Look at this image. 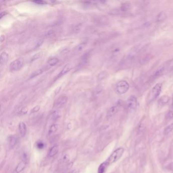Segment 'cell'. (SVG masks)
Segmentation results:
<instances>
[{
	"label": "cell",
	"instance_id": "obj_1",
	"mask_svg": "<svg viewBox=\"0 0 173 173\" xmlns=\"http://www.w3.org/2000/svg\"><path fill=\"white\" fill-rule=\"evenodd\" d=\"M147 44L145 43H141L134 47L126 55L124 59L122 61L123 65L126 66L131 63L137 56L143 51L146 47Z\"/></svg>",
	"mask_w": 173,
	"mask_h": 173
},
{
	"label": "cell",
	"instance_id": "obj_2",
	"mask_svg": "<svg viewBox=\"0 0 173 173\" xmlns=\"http://www.w3.org/2000/svg\"><path fill=\"white\" fill-rule=\"evenodd\" d=\"M124 151V148L122 147H119L114 151L110 156L105 161L108 166L118 160L122 156Z\"/></svg>",
	"mask_w": 173,
	"mask_h": 173
},
{
	"label": "cell",
	"instance_id": "obj_3",
	"mask_svg": "<svg viewBox=\"0 0 173 173\" xmlns=\"http://www.w3.org/2000/svg\"><path fill=\"white\" fill-rule=\"evenodd\" d=\"M162 85L161 83L156 84L151 89L148 96L149 102H152L156 99L160 95L162 90Z\"/></svg>",
	"mask_w": 173,
	"mask_h": 173
},
{
	"label": "cell",
	"instance_id": "obj_4",
	"mask_svg": "<svg viewBox=\"0 0 173 173\" xmlns=\"http://www.w3.org/2000/svg\"><path fill=\"white\" fill-rule=\"evenodd\" d=\"M129 89V84L126 80H121L117 83L115 87V91L119 95L126 94Z\"/></svg>",
	"mask_w": 173,
	"mask_h": 173
},
{
	"label": "cell",
	"instance_id": "obj_5",
	"mask_svg": "<svg viewBox=\"0 0 173 173\" xmlns=\"http://www.w3.org/2000/svg\"><path fill=\"white\" fill-rule=\"evenodd\" d=\"M137 99L136 96L132 95L129 97L126 102V108L129 112H133L136 109L137 106Z\"/></svg>",
	"mask_w": 173,
	"mask_h": 173
},
{
	"label": "cell",
	"instance_id": "obj_6",
	"mask_svg": "<svg viewBox=\"0 0 173 173\" xmlns=\"http://www.w3.org/2000/svg\"><path fill=\"white\" fill-rule=\"evenodd\" d=\"M24 66V61L21 59H16L11 62L10 64V70L13 72L19 71L22 69Z\"/></svg>",
	"mask_w": 173,
	"mask_h": 173
},
{
	"label": "cell",
	"instance_id": "obj_7",
	"mask_svg": "<svg viewBox=\"0 0 173 173\" xmlns=\"http://www.w3.org/2000/svg\"><path fill=\"white\" fill-rule=\"evenodd\" d=\"M68 100V98L66 96H62L59 97L54 103V107L56 109L62 108L65 105Z\"/></svg>",
	"mask_w": 173,
	"mask_h": 173
},
{
	"label": "cell",
	"instance_id": "obj_8",
	"mask_svg": "<svg viewBox=\"0 0 173 173\" xmlns=\"http://www.w3.org/2000/svg\"><path fill=\"white\" fill-rule=\"evenodd\" d=\"M28 164V160L27 158H24V159L21 160L16 166L15 168V172L16 173H20L23 171L26 167Z\"/></svg>",
	"mask_w": 173,
	"mask_h": 173
},
{
	"label": "cell",
	"instance_id": "obj_9",
	"mask_svg": "<svg viewBox=\"0 0 173 173\" xmlns=\"http://www.w3.org/2000/svg\"><path fill=\"white\" fill-rule=\"evenodd\" d=\"M88 44V42L87 41H83L81 43H80V44H78L75 48L73 50V54L74 55H76L78 54L81 52L84 49V48L86 47V45Z\"/></svg>",
	"mask_w": 173,
	"mask_h": 173
},
{
	"label": "cell",
	"instance_id": "obj_10",
	"mask_svg": "<svg viewBox=\"0 0 173 173\" xmlns=\"http://www.w3.org/2000/svg\"><path fill=\"white\" fill-rule=\"evenodd\" d=\"M73 68L72 64L71 63H67L65 66L63 67L61 71L60 72L59 74L58 75V77H61L63 75L67 74L68 72H69Z\"/></svg>",
	"mask_w": 173,
	"mask_h": 173
},
{
	"label": "cell",
	"instance_id": "obj_11",
	"mask_svg": "<svg viewBox=\"0 0 173 173\" xmlns=\"http://www.w3.org/2000/svg\"><path fill=\"white\" fill-rule=\"evenodd\" d=\"M18 129L20 136L21 137H25L27 131V127L26 124L24 122H20L18 125Z\"/></svg>",
	"mask_w": 173,
	"mask_h": 173
},
{
	"label": "cell",
	"instance_id": "obj_12",
	"mask_svg": "<svg viewBox=\"0 0 173 173\" xmlns=\"http://www.w3.org/2000/svg\"><path fill=\"white\" fill-rule=\"evenodd\" d=\"M167 18V14L164 11L160 12L155 18V22L156 23H161L163 21H165Z\"/></svg>",
	"mask_w": 173,
	"mask_h": 173
},
{
	"label": "cell",
	"instance_id": "obj_13",
	"mask_svg": "<svg viewBox=\"0 0 173 173\" xmlns=\"http://www.w3.org/2000/svg\"><path fill=\"white\" fill-rule=\"evenodd\" d=\"M131 4L128 2H126L123 3L120 8H119V12L120 13H125L128 12L131 9Z\"/></svg>",
	"mask_w": 173,
	"mask_h": 173
},
{
	"label": "cell",
	"instance_id": "obj_14",
	"mask_svg": "<svg viewBox=\"0 0 173 173\" xmlns=\"http://www.w3.org/2000/svg\"><path fill=\"white\" fill-rule=\"evenodd\" d=\"M9 58V54L7 53V52L4 51L1 53V55H0V64H1V67L4 65V64L7 62L8 59Z\"/></svg>",
	"mask_w": 173,
	"mask_h": 173
},
{
	"label": "cell",
	"instance_id": "obj_15",
	"mask_svg": "<svg viewBox=\"0 0 173 173\" xmlns=\"http://www.w3.org/2000/svg\"><path fill=\"white\" fill-rule=\"evenodd\" d=\"M59 148L57 145H54L48 151V156L49 157H52L54 156L58 152Z\"/></svg>",
	"mask_w": 173,
	"mask_h": 173
},
{
	"label": "cell",
	"instance_id": "obj_16",
	"mask_svg": "<svg viewBox=\"0 0 173 173\" xmlns=\"http://www.w3.org/2000/svg\"><path fill=\"white\" fill-rule=\"evenodd\" d=\"M118 108L116 106L111 107L107 112V116L108 117H111L114 116L118 111Z\"/></svg>",
	"mask_w": 173,
	"mask_h": 173
},
{
	"label": "cell",
	"instance_id": "obj_17",
	"mask_svg": "<svg viewBox=\"0 0 173 173\" xmlns=\"http://www.w3.org/2000/svg\"><path fill=\"white\" fill-rule=\"evenodd\" d=\"M59 61V59L58 58H56V57H53V58L50 59L47 63V69L48 68L52 67L55 66L56 64H57L58 63Z\"/></svg>",
	"mask_w": 173,
	"mask_h": 173
},
{
	"label": "cell",
	"instance_id": "obj_18",
	"mask_svg": "<svg viewBox=\"0 0 173 173\" xmlns=\"http://www.w3.org/2000/svg\"><path fill=\"white\" fill-rule=\"evenodd\" d=\"M8 141L9 147H10V148H13L16 145L17 139L15 136L12 135L9 137Z\"/></svg>",
	"mask_w": 173,
	"mask_h": 173
},
{
	"label": "cell",
	"instance_id": "obj_19",
	"mask_svg": "<svg viewBox=\"0 0 173 173\" xmlns=\"http://www.w3.org/2000/svg\"><path fill=\"white\" fill-rule=\"evenodd\" d=\"M169 101V97L168 96L164 95L162 96L158 100V104L160 106H164L166 105Z\"/></svg>",
	"mask_w": 173,
	"mask_h": 173
},
{
	"label": "cell",
	"instance_id": "obj_20",
	"mask_svg": "<svg viewBox=\"0 0 173 173\" xmlns=\"http://www.w3.org/2000/svg\"><path fill=\"white\" fill-rule=\"evenodd\" d=\"M83 27V25L81 23H78L74 25L72 28V32L74 34H78L81 31Z\"/></svg>",
	"mask_w": 173,
	"mask_h": 173
},
{
	"label": "cell",
	"instance_id": "obj_21",
	"mask_svg": "<svg viewBox=\"0 0 173 173\" xmlns=\"http://www.w3.org/2000/svg\"><path fill=\"white\" fill-rule=\"evenodd\" d=\"M60 117V111L58 110L54 111L51 115V119L53 121H57Z\"/></svg>",
	"mask_w": 173,
	"mask_h": 173
},
{
	"label": "cell",
	"instance_id": "obj_22",
	"mask_svg": "<svg viewBox=\"0 0 173 173\" xmlns=\"http://www.w3.org/2000/svg\"><path fill=\"white\" fill-rule=\"evenodd\" d=\"M164 70V67H161L160 68L158 69L155 71V72L154 73V74L153 75L152 78L155 79L156 78H158L160 76H161L163 73Z\"/></svg>",
	"mask_w": 173,
	"mask_h": 173
},
{
	"label": "cell",
	"instance_id": "obj_23",
	"mask_svg": "<svg viewBox=\"0 0 173 173\" xmlns=\"http://www.w3.org/2000/svg\"><path fill=\"white\" fill-rule=\"evenodd\" d=\"M108 77V73L105 71L101 72L98 75V79L99 81H102Z\"/></svg>",
	"mask_w": 173,
	"mask_h": 173
},
{
	"label": "cell",
	"instance_id": "obj_24",
	"mask_svg": "<svg viewBox=\"0 0 173 173\" xmlns=\"http://www.w3.org/2000/svg\"><path fill=\"white\" fill-rule=\"evenodd\" d=\"M58 127H59V125L57 124H52L49 127V131H48V134L51 135L53 133H54L55 132H56L58 128Z\"/></svg>",
	"mask_w": 173,
	"mask_h": 173
},
{
	"label": "cell",
	"instance_id": "obj_25",
	"mask_svg": "<svg viewBox=\"0 0 173 173\" xmlns=\"http://www.w3.org/2000/svg\"><path fill=\"white\" fill-rule=\"evenodd\" d=\"M104 88L103 86L99 85L95 89L94 91V96L96 97L100 96L103 92Z\"/></svg>",
	"mask_w": 173,
	"mask_h": 173
},
{
	"label": "cell",
	"instance_id": "obj_26",
	"mask_svg": "<svg viewBox=\"0 0 173 173\" xmlns=\"http://www.w3.org/2000/svg\"><path fill=\"white\" fill-rule=\"evenodd\" d=\"M107 167H108V165L106 164V163L104 161V162L101 163L99 166L98 173H105Z\"/></svg>",
	"mask_w": 173,
	"mask_h": 173
},
{
	"label": "cell",
	"instance_id": "obj_27",
	"mask_svg": "<svg viewBox=\"0 0 173 173\" xmlns=\"http://www.w3.org/2000/svg\"><path fill=\"white\" fill-rule=\"evenodd\" d=\"M43 70L42 69H40L37 71H35V72H34L33 73H32L31 74V75L30 76V79H32V78H34L36 77H37L38 76H39L40 75L42 74L43 73Z\"/></svg>",
	"mask_w": 173,
	"mask_h": 173
},
{
	"label": "cell",
	"instance_id": "obj_28",
	"mask_svg": "<svg viewBox=\"0 0 173 173\" xmlns=\"http://www.w3.org/2000/svg\"><path fill=\"white\" fill-rule=\"evenodd\" d=\"M173 130V123L167 126L164 129V134L167 135L170 133Z\"/></svg>",
	"mask_w": 173,
	"mask_h": 173
},
{
	"label": "cell",
	"instance_id": "obj_29",
	"mask_svg": "<svg viewBox=\"0 0 173 173\" xmlns=\"http://www.w3.org/2000/svg\"><path fill=\"white\" fill-rule=\"evenodd\" d=\"M43 40L41 39L37 40L35 43L34 49H37L39 47H40L42 45V44H43Z\"/></svg>",
	"mask_w": 173,
	"mask_h": 173
},
{
	"label": "cell",
	"instance_id": "obj_30",
	"mask_svg": "<svg viewBox=\"0 0 173 173\" xmlns=\"http://www.w3.org/2000/svg\"><path fill=\"white\" fill-rule=\"evenodd\" d=\"M43 54L42 52H38L36 54H35V55H34L31 58V62H33V61H34L37 59H38L39 58H40V57H42Z\"/></svg>",
	"mask_w": 173,
	"mask_h": 173
},
{
	"label": "cell",
	"instance_id": "obj_31",
	"mask_svg": "<svg viewBox=\"0 0 173 173\" xmlns=\"http://www.w3.org/2000/svg\"><path fill=\"white\" fill-rule=\"evenodd\" d=\"M69 160V157L68 154H65L63 156V157L61 158V162L62 163H66L67 162H68Z\"/></svg>",
	"mask_w": 173,
	"mask_h": 173
},
{
	"label": "cell",
	"instance_id": "obj_32",
	"mask_svg": "<svg viewBox=\"0 0 173 173\" xmlns=\"http://www.w3.org/2000/svg\"><path fill=\"white\" fill-rule=\"evenodd\" d=\"M173 118V109H170L166 115V118L167 119H170Z\"/></svg>",
	"mask_w": 173,
	"mask_h": 173
},
{
	"label": "cell",
	"instance_id": "obj_33",
	"mask_svg": "<svg viewBox=\"0 0 173 173\" xmlns=\"http://www.w3.org/2000/svg\"><path fill=\"white\" fill-rule=\"evenodd\" d=\"M40 109V106L37 105V106H35V107H34V108H33V109L31 110V113L32 114V113H37V112H38L39 111Z\"/></svg>",
	"mask_w": 173,
	"mask_h": 173
},
{
	"label": "cell",
	"instance_id": "obj_34",
	"mask_svg": "<svg viewBox=\"0 0 173 173\" xmlns=\"http://www.w3.org/2000/svg\"><path fill=\"white\" fill-rule=\"evenodd\" d=\"M33 2L35 3L36 4L39 5H46L47 4V3L46 2L43 1H34Z\"/></svg>",
	"mask_w": 173,
	"mask_h": 173
},
{
	"label": "cell",
	"instance_id": "obj_35",
	"mask_svg": "<svg viewBox=\"0 0 173 173\" xmlns=\"http://www.w3.org/2000/svg\"><path fill=\"white\" fill-rule=\"evenodd\" d=\"M37 147L39 149H42L44 147V144L42 142H39L37 144Z\"/></svg>",
	"mask_w": 173,
	"mask_h": 173
},
{
	"label": "cell",
	"instance_id": "obj_36",
	"mask_svg": "<svg viewBox=\"0 0 173 173\" xmlns=\"http://www.w3.org/2000/svg\"><path fill=\"white\" fill-rule=\"evenodd\" d=\"M27 110L25 108H22V109H21V110H20V113L23 114H25L27 113Z\"/></svg>",
	"mask_w": 173,
	"mask_h": 173
},
{
	"label": "cell",
	"instance_id": "obj_37",
	"mask_svg": "<svg viewBox=\"0 0 173 173\" xmlns=\"http://www.w3.org/2000/svg\"><path fill=\"white\" fill-rule=\"evenodd\" d=\"M7 14L6 12H2L1 13V19L4 16H5Z\"/></svg>",
	"mask_w": 173,
	"mask_h": 173
},
{
	"label": "cell",
	"instance_id": "obj_38",
	"mask_svg": "<svg viewBox=\"0 0 173 173\" xmlns=\"http://www.w3.org/2000/svg\"><path fill=\"white\" fill-rule=\"evenodd\" d=\"M60 89H61V87H59V88H57V89H56L57 90H56V91H55V95H56V94H57L58 93H59V92L60 91Z\"/></svg>",
	"mask_w": 173,
	"mask_h": 173
},
{
	"label": "cell",
	"instance_id": "obj_39",
	"mask_svg": "<svg viewBox=\"0 0 173 173\" xmlns=\"http://www.w3.org/2000/svg\"><path fill=\"white\" fill-rule=\"evenodd\" d=\"M79 171L77 169H75L74 170H73L72 171H71L70 173H79Z\"/></svg>",
	"mask_w": 173,
	"mask_h": 173
},
{
	"label": "cell",
	"instance_id": "obj_40",
	"mask_svg": "<svg viewBox=\"0 0 173 173\" xmlns=\"http://www.w3.org/2000/svg\"><path fill=\"white\" fill-rule=\"evenodd\" d=\"M5 36H2L1 37V42H2L3 41H4V39H5V38H3V37H4Z\"/></svg>",
	"mask_w": 173,
	"mask_h": 173
},
{
	"label": "cell",
	"instance_id": "obj_41",
	"mask_svg": "<svg viewBox=\"0 0 173 173\" xmlns=\"http://www.w3.org/2000/svg\"><path fill=\"white\" fill-rule=\"evenodd\" d=\"M172 105H173V103H172Z\"/></svg>",
	"mask_w": 173,
	"mask_h": 173
}]
</instances>
